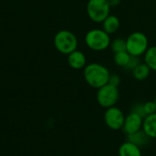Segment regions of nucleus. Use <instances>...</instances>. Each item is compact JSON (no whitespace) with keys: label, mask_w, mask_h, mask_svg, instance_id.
<instances>
[{"label":"nucleus","mask_w":156,"mask_h":156,"mask_svg":"<svg viewBox=\"0 0 156 156\" xmlns=\"http://www.w3.org/2000/svg\"><path fill=\"white\" fill-rule=\"evenodd\" d=\"M108 83L111 84V85H114L116 87H119V85L120 83V76L117 75V74H110Z\"/></svg>","instance_id":"19"},{"label":"nucleus","mask_w":156,"mask_h":156,"mask_svg":"<svg viewBox=\"0 0 156 156\" xmlns=\"http://www.w3.org/2000/svg\"><path fill=\"white\" fill-rule=\"evenodd\" d=\"M131 58V55L128 51H121L118 53H114V62L117 66L121 68H126L128 65L130 59Z\"/></svg>","instance_id":"15"},{"label":"nucleus","mask_w":156,"mask_h":156,"mask_svg":"<svg viewBox=\"0 0 156 156\" xmlns=\"http://www.w3.org/2000/svg\"><path fill=\"white\" fill-rule=\"evenodd\" d=\"M143 116L138 112H133L126 116L122 130L128 135H132L140 132L141 128H143Z\"/></svg>","instance_id":"8"},{"label":"nucleus","mask_w":156,"mask_h":156,"mask_svg":"<svg viewBox=\"0 0 156 156\" xmlns=\"http://www.w3.org/2000/svg\"><path fill=\"white\" fill-rule=\"evenodd\" d=\"M125 118L126 116L124 115L123 112L115 106L108 108L104 114L106 125L113 131H119L123 128Z\"/></svg>","instance_id":"7"},{"label":"nucleus","mask_w":156,"mask_h":156,"mask_svg":"<svg viewBox=\"0 0 156 156\" xmlns=\"http://www.w3.org/2000/svg\"><path fill=\"white\" fill-rule=\"evenodd\" d=\"M110 48L114 53L121 52V51H127L126 47V39L123 38H115L111 41Z\"/></svg>","instance_id":"16"},{"label":"nucleus","mask_w":156,"mask_h":156,"mask_svg":"<svg viewBox=\"0 0 156 156\" xmlns=\"http://www.w3.org/2000/svg\"><path fill=\"white\" fill-rule=\"evenodd\" d=\"M144 56V63L148 65V67L156 71V46L149 47Z\"/></svg>","instance_id":"14"},{"label":"nucleus","mask_w":156,"mask_h":156,"mask_svg":"<svg viewBox=\"0 0 156 156\" xmlns=\"http://www.w3.org/2000/svg\"><path fill=\"white\" fill-rule=\"evenodd\" d=\"M53 44L58 52L63 55H69L77 49L78 39L72 31L62 29L55 34Z\"/></svg>","instance_id":"2"},{"label":"nucleus","mask_w":156,"mask_h":156,"mask_svg":"<svg viewBox=\"0 0 156 156\" xmlns=\"http://www.w3.org/2000/svg\"><path fill=\"white\" fill-rule=\"evenodd\" d=\"M110 7H116L120 4V0H108Z\"/></svg>","instance_id":"20"},{"label":"nucleus","mask_w":156,"mask_h":156,"mask_svg":"<svg viewBox=\"0 0 156 156\" xmlns=\"http://www.w3.org/2000/svg\"><path fill=\"white\" fill-rule=\"evenodd\" d=\"M151 69L148 67V65L146 63H140L133 70H132V75L134 77V79H136L137 80H146L150 73H151Z\"/></svg>","instance_id":"13"},{"label":"nucleus","mask_w":156,"mask_h":156,"mask_svg":"<svg viewBox=\"0 0 156 156\" xmlns=\"http://www.w3.org/2000/svg\"><path fill=\"white\" fill-rule=\"evenodd\" d=\"M154 103H155V105H156V98L154 99Z\"/></svg>","instance_id":"21"},{"label":"nucleus","mask_w":156,"mask_h":156,"mask_svg":"<svg viewBox=\"0 0 156 156\" xmlns=\"http://www.w3.org/2000/svg\"><path fill=\"white\" fill-rule=\"evenodd\" d=\"M119 97L120 92L118 87L109 83L97 89V101L102 108L108 109L115 106V104L119 101Z\"/></svg>","instance_id":"6"},{"label":"nucleus","mask_w":156,"mask_h":156,"mask_svg":"<svg viewBox=\"0 0 156 156\" xmlns=\"http://www.w3.org/2000/svg\"><path fill=\"white\" fill-rule=\"evenodd\" d=\"M140 57H135V56H131V59H130V61H129V63H128V65L126 66V69H128V70H133L140 63H141V61H140V58H139Z\"/></svg>","instance_id":"18"},{"label":"nucleus","mask_w":156,"mask_h":156,"mask_svg":"<svg viewBox=\"0 0 156 156\" xmlns=\"http://www.w3.org/2000/svg\"><path fill=\"white\" fill-rule=\"evenodd\" d=\"M119 156H142V152L139 145L129 141L120 145Z\"/></svg>","instance_id":"11"},{"label":"nucleus","mask_w":156,"mask_h":156,"mask_svg":"<svg viewBox=\"0 0 156 156\" xmlns=\"http://www.w3.org/2000/svg\"><path fill=\"white\" fill-rule=\"evenodd\" d=\"M85 42L87 48L94 51H104L110 47L111 39L104 29L92 28L86 34Z\"/></svg>","instance_id":"3"},{"label":"nucleus","mask_w":156,"mask_h":156,"mask_svg":"<svg viewBox=\"0 0 156 156\" xmlns=\"http://www.w3.org/2000/svg\"><path fill=\"white\" fill-rule=\"evenodd\" d=\"M143 107L145 116L156 112V105L154 101H147L144 104H143Z\"/></svg>","instance_id":"17"},{"label":"nucleus","mask_w":156,"mask_h":156,"mask_svg":"<svg viewBox=\"0 0 156 156\" xmlns=\"http://www.w3.org/2000/svg\"><path fill=\"white\" fill-rule=\"evenodd\" d=\"M67 56H68L67 58L68 65L74 69H85V67L87 65L86 55L78 49L73 51Z\"/></svg>","instance_id":"9"},{"label":"nucleus","mask_w":156,"mask_h":156,"mask_svg":"<svg viewBox=\"0 0 156 156\" xmlns=\"http://www.w3.org/2000/svg\"><path fill=\"white\" fill-rule=\"evenodd\" d=\"M127 51L135 57H141L145 54L149 48V40L147 36L140 31L131 33L126 39Z\"/></svg>","instance_id":"4"},{"label":"nucleus","mask_w":156,"mask_h":156,"mask_svg":"<svg viewBox=\"0 0 156 156\" xmlns=\"http://www.w3.org/2000/svg\"><path fill=\"white\" fill-rule=\"evenodd\" d=\"M110 72L107 67L100 63H89L84 69L86 82L92 88L99 89L108 83Z\"/></svg>","instance_id":"1"},{"label":"nucleus","mask_w":156,"mask_h":156,"mask_svg":"<svg viewBox=\"0 0 156 156\" xmlns=\"http://www.w3.org/2000/svg\"><path fill=\"white\" fill-rule=\"evenodd\" d=\"M143 133L149 138H156V112L146 115L143 123Z\"/></svg>","instance_id":"10"},{"label":"nucleus","mask_w":156,"mask_h":156,"mask_svg":"<svg viewBox=\"0 0 156 156\" xmlns=\"http://www.w3.org/2000/svg\"><path fill=\"white\" fill-rule=\"evenodd\" d=\"M110 5L108 0H88L86 14L95 23H102L110 15Z\"/></svg>","instance_id":"5"},{"label":"nucleus","mask_w":156,"mask_h":156,"mask_svg":"<svg viewBox=\"0 0 156 156\" xmlns=\"http://www.w3.org/2000/svg\"><path fill=\"white\" fill-rule=\"evenodd\" d=\"M103 28L108 34H114L116 33L120 26V22L118 16L114 15H109L103 22H102Z\"/></svg>","instance_id":"12"}]
</instances>
